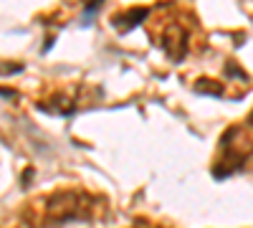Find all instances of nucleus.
Returning a JSON list of instances; mask_svg holds the SVG:
<instances>
[{"label":"nucleus","instance_id":"obj_1","mask_svg":"<svg viewBox=\"0 0 253 228\" xmlns=\"http://www.w3.org/2000/svg\"><path fill=\"white\" fill-rule=\"evenodd\" d=\"M104 203L86 190H56L28 205V221L36 226H61L76 221H94Z\"/></svg>","mask_w":253,"mask_h":228},{"label":"nucleus","instance_id":"obj_2","mask_svg":"<svg viewBox=\"0 0 253 228\" xmlns=\"http://www.w3.org/2000/svg\"><path fill=\"white\" fill-rule=\"evenodd\" d=\"M150 18V36L157 41V46L172 61H182L190 53V26L182 13L175 10L170 3H162L152 8Z\"/></svg>","mask_w":253,"mask_h":228},{"label":"nucleus","instance_id":"obj_3","mask_svg":"<svg viewBox=\"0 0 253 228\" xmlns=\"http://www.w3.org/2000/svg\"><path fill=\"white\" fill-rule=\"evenodd\" d=\"M253 162V137L248 127H228L218 142V157L213 162V175L218 180L243 173Z\"/></svg>","mask_w":253,"mask_h":228},{"label":"nucleus","instance_id":"obj_4","mask_svg":"<svg viewBox=\"0 0 253 228\" xmlns=\"http://www.w3.org/2000/svg\"><path fill=\"white\" fill-rule=\"evenodd\" d=\"M94 96H101L99 89H89L84 84H69V87H61V89H53L46 99H38V109L41 112H48V114H56V117H71L76 114L79 109L94 104Z\"/></svg>","mask_w":253,"mask_h":228},{"label":"nucleus","instance_id":"obj_5","mask_svg":"<svg viewBox=\"0 0 253 228\" xmlns=\"http://www.w3.org/2000/svg\"><path fill=\"white\" fill-rule=\"evenodd\" d=\"M150 15H152V8H147V5L124 8L117 15H112V26L117 28V33H126V31H132L134 26H139L142 20H147Z\"/></svg>","mask_w":253,"mask_h":228},{"label":"nucleus","instance_id":"obj_6","mask_svg":"<svg viewBox=\"0 0 253 228\" xmlns=\"http://www.w3.org/2000/svg\"><path fill=\"white\" fill-rule=\"evenodd\" d=\"M248 130H253V112L248 114Z\"/></svg>","mask_w":253,"mask_h":228},{"label":"nucleus","instance_id":"obj_7","mask_svg":"<svg viewBox=\"0 0 253 228\" xmlns=\"http://www.w3.org/2000/svg\"><path fill=\"white\" fill-rule=\"evenodd\" d=\"M139 228H162V226H139Z\"/></svg>","mask_w":253,"mask_h":228}]
</instances>
